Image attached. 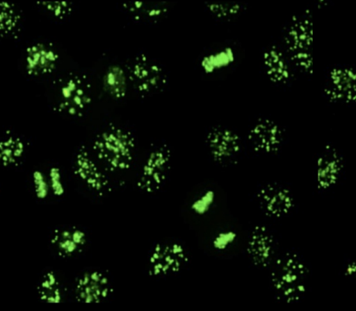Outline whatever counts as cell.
<instances>
[{"instance_id": "cell-12", "label": "cell", "mask_w": 356, "mask_h": 311, "mask_svg": "<svg viewBox=\"0 0 356 311\" xmlns=\"http://www.w3.org/2000/svg\"><path fill=\"white\" fill-rule=\"evenodd\" d=\"M257 200L263 213L278 219L289 215L295 207V198L286 187L277 183H268L259 188Z\"/></svg>"}, {"instance_id": "cell-1", "label": "cell", "mask_w": 356, "mask_h": 311, "mask_svg": "<svg viewBox=\"0 0 356 311\" xmlns=\"http://www.w3.org/2000/svg\"><path fill=\"white\" fill-rule=\"evenodd\" d=\"M135 146L131 133L121 127L110 126L96 136L92 151L106 171L120 172L130 167Z\"/></svg>"}, {"instance_id": "cell-5", "label": "cell", "mask_w": 356, "mask_h": 311, "mask_svg": "<svg viewBox=\"0 0 356 311\" xmlns=\"http://www.w3.org/2000/svg\"><path fill=\"white\" fill-rule=\"evenodd\" d=\"M188 262V253L180 242L170 241L156 244L147 262V272L152 277L161 278L179 273Z\"/></svg>"}, {"instance_id": "cell-3", "label": "cell", "mask_w": 356, "mask_h": 311, "mask_svg": "<svg viewBox=\"0 0 356 311\" xmlns=\"http://www.w3.org/2000/svg\"><path fill=\"white\" fill-rule=\"evenodd\" d=\"M284 41L290 62L305 74H312L314 21L309 10L291 17L285 28Z\"/></svg>"}, {"instance_id": "cell-21", "label": "cell", "mask_w": 356, "mask_h": 311, "mask_svg": "<svg viewBox=\"0 0 356 311\" xmlns=\"http://www.w3.org/2000/svg\"><path fill=\"white\" fill-rule=\"evenodd\" d=\"M122 6L137 21H155L168 12V7L164 3L130 1Z\"/></svg>"}, {"instance_id": "cell-15", "label": "cell", "mask_w": 356, "mask_h": 311, "mask_svg": "<svg viewBox=\"0 0 356 311\" xmlns=\"http://www.w3.org/2000/svg\"><path fill=\"white\" fill-rule=\"evenodd\" d=\"M58 59L59 55L51 43H34L25 51L26 72L32 76L49 75L56 68Z\"/></svg>"}, {"instance_id": "cell-4", "label": "cell", "mask_w": 356, "mask_h": 311, "mask_svg": "<svg viewBox=\"0 0 356 311\" xmlns=\"http://www.w3.org/2000/svg\"><path fill=\"white\" fill-rule=\"evenodd\" d=\"M92 102V90L82 74L68 73L55 83L54 110L69 117H81Z\"/></svg>"}, {"instance_id": "cell-30", "label": "cell", "mask_w": 356, "mask_h": 311, "mask_svg": "<svg viewBox=\"0 0 356 311\" xmlns=\"http://www.w3.org/2000/svg\"><path fill=\"white\" fill-rule=\"evenodd\" d=\"M47 177L51 193L55 196H61L65 188L60 169L58 167H51L48 171Z\"/></svg>"}, {"instance_id": "cell-13", "label": "cell", "mask_w": 356, "mask_h": 311, "mask_svg": "<svg viewBox=\"0 0 356 311\" xmlns=\"http://www.w3.org/2000/svg\"><path fill=\"white\" fill-rule=\"evenodd\" d=\"M113 287L108 276L99 270H89L76 280L74 296L81 303H101L112 294Z\"/></svg>"}, {"instance_id": "cell-11", "label": "cell", "mask_w": 356, "mask_h": 311, "mask_svg": "<svg viewBox=\"0 0 356 311\" xmlns=\"http://www.w3.org/2000/svg\"><path fill=\"white\" fill-rule=\"evenodd\" d=\"M323 91L331 102L356 103V69L347 66L333 67L327 74Z\"/></svg>"}, {"instance_id": "cell-14", "label": "cell", "mask_w": 356, "mask_h": 311, "mask_svg": "<svg viewBox=\"0 0 356 311\" xmlns=\"http://www.w3.org/2000/svg\"><path fill=\"white\" fill-rule=\"evenodd\" d=\"M344 167L340 152L333 146L327 144L318 154L315 164L314 177L317 188L327 190L339 182Z\"/></svg>"}, {"instance_id": "cell-7", "label": "cell", "mask_w": 356, "mask_h": 311, "mask_svg": "<svg viewBox=\"0 0 356 311\" xmlns=\"http://www.w3.org/2000/svg\"><path fill=\"white\" fill-rule=\"evenodd\" d=\"M172 153L166 145L154 148L147 154L138 178V187L145 193L158 191L165 183L171 166Z\"/></svg>"}, {"instance_id": "cell-28", "label": "cell", "mask_w": 356, "mask_h": 311, "mask_svg": "<svg viewBox=\"0 0 356 311\" xmlns=\"http://www.w3.org/2000/svg\"><path fill=\"white\" fill-rule=\"evenodd\" d=\"M238 238L237 233L232 229L220 230L211 239L212 248L219 252L225 251L234 245Z\"/></svg>"}, {"instance_id": "cell-6", "label": "cell", "mask_w": 356, "mask_h": 311, "mask_svg": "<svg viewBox=\"0 0 356 311\" xmlns=\"http://www.w3.org/2000/svg\"><path fill=\"white\" fill-rule=\"evenodd\" d=\"M129 81L141 94H150L163 89L167 76L163 67L147 56H135L127 66Z\"/></svg>"}, {"instance_id": "cell-26", "label": "cell", "mask_w": 356, "mask_h": 311, "mask_svg": "<svg viewBox=\"0 0 356 311\" xmlns=\"http://www.w3.org/2000/svg\"><path fill=\"white\" fill-rule=\"evenodd\" d=\"M216 201V193L215 190L208 188L193 199L190 204V210L197 216H204L211 210Z\"/></svg>"}, {"instance_id": "cell-9", "label": "cell", "mask_w": 356, "mask_h": 311, "mask_svg": "<svg viewBox=\"0 0 356 311\" xmlns=\"http://www.w3.org/2000/svg\"><path fill=\"white\" fill-rule=\"evenodd\" d=\"M247 138L255 152L272 155L280 149L284 141V131L275 120L260 117L250 126Z\"/></svg>"}, {"instance_id": "cell-19", "label": "cell", "mask_w": 356, "mask_h": 311, "mask_svg": "<svg viewBox=\"0 0 356 311\" xmlns=\"http://www.w3.org/2000/svg\"><path fill=\"white\" fill-rule=\"evenodd\" d=\"M236 60L235 49L226 45L204 54L200 60V67L204 74L211 75L231 67Z\"/></svg>"}, {"instance_id": "cell-24", "label": "cell", "mask_w": 356, "mask_h": 311, "mask_svg": "<svg viewBox=\"0 0 356 311\" xmlns=\"http://www.w3.org/2000/svg\"><path fill=\"white\" fill-rule=\"evenodd\" d=\"M0 30L2 37L15 38L20 30L21 17L17 8L13 3H0Z\"/></svg>"}, {"instance_id": "cell-25", "label": "cell", "mask_w": 356, "mask_h": 311, "mask_svg": "<svg viewBox=\"0 0 356 311\" xmlns=\"http://www.w3.org/2000/svg\"><path fill=\"white\" fill-rule=\"evenodd\" d=\"M207 10L213 16L220 19H229L242 12L244 6L236 1H207L205 3Z\"/></svg>"}, {"instance_id": "cell-31", "label": "cell", "mask_w": 356, "mask_h": 311, "mask_svg": "<svg viewBox=\"0 0 356 311\" xmlns=\"http://www.w3.org/2000/svg\"><path fill=\"white\" fill-rule=\"evenodd\" d=\"M344 274L356 280V259L348 262L344 268Z\"/></svg>"}, {"instance_id": "cell-17", "label": "cell", "mask_w": 356, "mask_h": 311, "mask_svg": "<svg viewBox=\"0 0 356 311\" xmlns=\"http://www.w3.org/2000/svg\"><path fill=\"white\" fill-rule=\"evenodd\" d=\"M86 242V233L74 226L56 229L50 238V243L56 253L65 258L80 253Z\"/></svg>"}, {"instance_id": "cell-8", "label": "cell", "mask_w": 356, "mask_h": 311, "mask_svg": "<svg viewBox=\"0 0 356 311\" xmlns=\"http://www.w3.org/2000/svg\"><path fill=\"white\" fill-rule=\"evenodd\" d=\"M74 171L76 177L91 191L102 195L110 189L106 169L92 151L82 146L76 154Z\"/></svg>"}, {"instance_id": "cell-16", "label": "cell", "mask_w": 356, "mask_h": 311, "mask_svg": "<svg viewBox=\"0 0 356 311\" xmlns=\"http://www.w3.org/2000/svg\"><path fill=\"white\" fill-rule=\"evenodd\" d=\"M246 251L255 266L266 267L270 264L275 253V240L266 226L257 225L252 229Z\"/></svg>"}, {"instance_id": "cell-29", "label": "cell", "mask_w": 356, "mask_h": 311, "mask_svg": "<svg viewBox=\"0 0 356 311\" xmlns=\"http://www.w3.org/2000/svg\"><path fill=\"white\" fill-rule=\"evenodd\" d=\"M31 178L33 191L38 199H45L51 194L47 174L41 170H35L32 174Z\"/></svg>"}, {"instance_id": "cell-2", "label": "cell", "mask_w": 356, "mask_h": 311, "mask_svg": "<svg viewBox=\"0 0 356 311\" xmlns=\"http://www.w3.org/2000/svg\"><path fill=\"white\" fill-rule=\"evenodd\" d=\"M308 269L302 258L294 253H286L273 263L270 285L275 296L286 303L298 301L305 294Z\"/></svg>"}, {"instance_id": "cell-10", "label": "cell", "mask_w": 356, "mask_h": 311, "mask_svg": "<svg viewBox=\"0 0 356 311\" xmlns=\"http://www.w3.org/2000/svg\"><path fill=\"white\" fill-rule=\"evenodd\" d=\"M205 143L211 158L218 163L234 160L241 151V140L233 129L215 126L206 135Z\"/></svg>"}, {"instance_id": "cell-18", "label": "cell", "mask_w": 356, "mask_h": 311, "mask_svg": "<svg viewBox=\"0 0 356 311\" xmlns=\"http://www.w3.org/2000/svg\"><path fill=\"white\" fill-rule=\"evenodd\" d=\"M262 62L268 79L275 84H284L291 78L292 72L287 56L277 46L267 48Z\"/></svg>"}, {"instance_id": "cell-22", "label": "cell", "mask_w": 356, "mask_h": 311, "mask_svg": "<svg viewBox=\"0 0 356 311\" xmlns=\"http://www.w3.org/2000/svg\"><path fill=\"white\" fill-rule=\"evenodd\" d=\"M38 298L47 303H60L63 299V290L56 274L51 271L45 272L39 279L36 287Z\"/></svg>"}, {"instance_id": "cell-23", "label": "cell", "mask_w": 356, "mask_h": 311, "mask_svg": "<svg viewBox=\"0 0 356 311\" xmlns=\"http://www.w3.org/2000/svg\"><path fill=\"white\" fill-rule=\"evenodd\" d=\"M127 73L120 67L111 66L104 76V88L113 98L122 99L127 94Z\"/></svg>"}, {"instance_id": "cell-20", "label": "cell", "mask_w": 356, "mask_h": 311, "mask_svg": "<svg viewBox=\"0 0 356 311\" xmlns=\"http://www.w3.org/2000/svg\"><path fill=\"white\" fill-rule=\"evenodd\" d=\"M26 151L23 140L17 135L6 131L0 142V158L6 167L17 165L22 160Z\"/></svg>"}, {"instance_id": "cell-27", "label": "cell", "mask_w": 356, "mask_h": 311, "mask_svg": "<svg viewBox=\"0 0 356 311\" xmlns=\"http://www.w3.org/2000/svg\"><path fill=\"white\" fill-rule=\"evenodd\" d=\"M38 4L50 16L58 19H65L72 11V3L69 1H41Z\"/></svg>"}]
</instances>
